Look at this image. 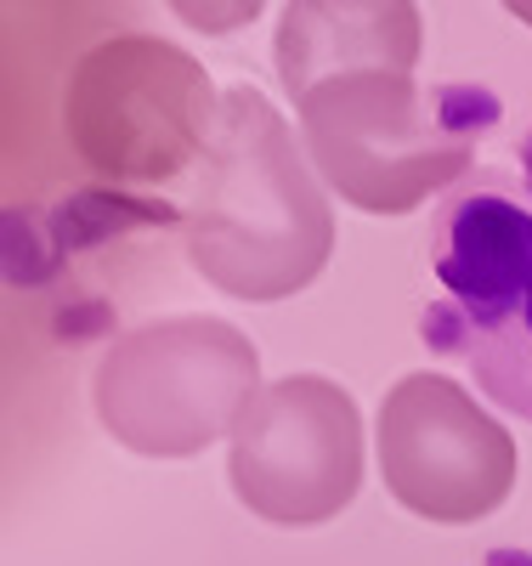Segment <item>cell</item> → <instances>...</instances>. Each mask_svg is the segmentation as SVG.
Instances as JSON below:
<instances>
[{
	"label": "cell",
	"instance_id": "obj_3",
	"mask_svg": "<svg viewBox=\"0 0 532 566\" xmlns=\"http://www.w3.org/2000/svg\"><path fill=\"white\" fill-rule=\"evenodd\" d=\"M58 114L91 176L119 187H165L205 165L221 125V97L199 57L131 29L80 52Z\"/></svg>",
	"mask_w": 532,
	"mask_h": 566
},
{
	"label": "cell",
	"instance_id": "obj_8",
	"mask_svg": "<svg viewBox=\"0 0 532 566\" xmlns=\"http://www.w3.org/2000/svg\"><path fill=\"white\" fill-rule=\"evenodd\" d=\"M419 63V12L379 0V7H283L278 23V80L289 97H306L334 74L397 69L414 74Z\"/></svg>",
	"mask_w": 532,
	"mask_h": 566
},
{
	"label": "cell",
	"instance_id": "obj_4",
	"mask_svg": "<svg viewBox=\"0 0 532 566\" xmlns=\"http://www.w3.org/2000/svg\"><path fill=\"white\" fill-rule=\"evenodd\" d=\"M261 357L221 317H159L119 335L91 374L103 431L142 459H192L232 442L261 397Z\"/></svg>",
	"mask_w": 532,
	"mask_h": 566
},
{
	"label": "cell",
	"instance_id": "obj_1",
	"mask_svg": "<svg viewBox=\"0 0 532 566\" xmlns=\"http://www.w3.org/2000/svg\"><path fill=\"white\" fill-rule=\"evenodd\" d=\"M187 261L232 301H289L334 250L323 176L255 85L221 91V125L181 210Z\"/></svg>",
	"mask_w": 532,
	"mask_h": 566
},
{
	"label": "cell",
	"instance_id": "obj_2",
	"mask_svg": "<svg viewBox=\"0 0 532 566\" xmlns=\"http://www.w3.org/2000/svg\"><path fill=\"white\" fill-rule=\"evenodd\" d=\"M295 108L323 187L368 216H408L453 187L476 159V130L493 119L476 91H425L397 69L334 74Z\"/></svg>",
	"mask_w": 532,
	"mask_h": 566
},
{
	"label": "cell",
	"instance_id": "obj_5",
	"mask_svg": "<svg viewBox=\"0 0 532 566\" xmlns=\"http://www.w3.org/2000/svg\"><path fill=\"white\" fill-rule=\"evenodd\" d=\"M232 493L272 527H323L363 493V413L323 374H283L227 448Z\"/></svg>",
	"mask_w": 532,
	"mask_h": 566
},
{
	"label": "cell",
	"instance_id": "obj_9",
	"mask_svg": "<svg viewBox=\"0 0 532 566\" xmlns=\"http://www.w3.org/2000/svg\"><path fill=\"white\" fill-rule=\"evenodd\" d=\"M459 357L470 363L476 386L488 391L499 408L532 419V290H526L521 312H515L504 328H493V335L470 340Z\"/></svg>",
	"mask_w": 532,
	"mask_h": 566
},
{
	"label": "cell",
	"instance_id": "obj_6",
	"mask_svg": "<svg viewBox=\"0 0 532 566\" xmlns=\"http://www.w3.org/2000/svg\"><path fill=\"white\" fill-rule=\"evenodd\" d=\"M374 448H379L385 493L437 527L481 522L515 488L510 431L437 368L403 374L385 391Z\"/></svg>",
	"mask_w": 532,
	"mask_h": 566
},
{
	"label": "cell",
	"instance_id": "obj_7",
	"mask_svg": "<svg viewBox=\"0 0 532 566\" xmlns=\"http://www.w3.org/2000/svg\"><path fill=\"white\" fill-rule=\"evenodd\" d=\"M430 272L442 306L425 317V346L465 352L504 328L532 290V193L499 170L453 187L430 216Z\"/></svg>",
	"mask_w": 532,
	"mask_h": 566
},
{
	"label": "cell",
	"instance_id": "obj_10",
	"mask_svg": "<svg viewBox=\"0 0 532 566\" xmlns=\"http://www.w3.org/2000/svg\"><path fill=\"white\" fill-rule=\"evenodd\" d=\"M521 170H526V193H532V130L521 136Z\"/></svg>",
	"mask_w": 532,
	"mask_h": 566
}]
</instances>
